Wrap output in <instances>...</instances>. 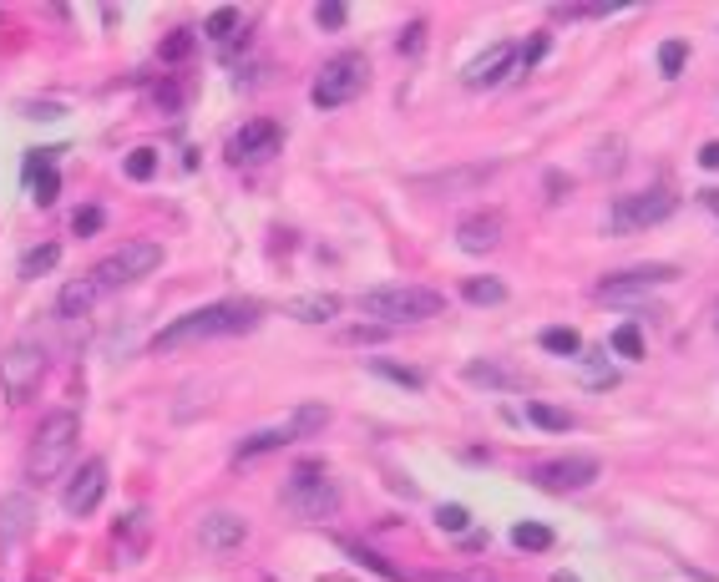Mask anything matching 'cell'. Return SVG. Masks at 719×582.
Wrapping results in <instances>:
<instances>
[{"label":"cell","mask_w":719,"mask_h":582,"mask_svg":"<svg viewBox=\"0 0 719 582\" xmlns=\"http://www.w3.org/2000/svg\"><path fill=\"white\" fill-rule=\"evenodd\" d=\"M259 319H264V304H259V299H218V304H203V309L173 319L168 329H157V335H152V355H173V350L198 345V340L249 335Z\"/></svg>","instance_id":"6da1fadb"},{"label":"cell","mask_w":719,"mask_h":582,"mask_svg":"<svg viewBox=\"0 0 719 582\" xmlns=\"http://www.w3.org/2000/svg\"><path fill=\"white\" fill-rule=\"evenodd\" d=\"M360 314H370V319L385 324V329H395V324H421V319L446 314V294H441V289H426V284H380V289H365V294H360Z\"/></svg>","instance_id":"7a4b0ae2"},{"label":"cell","mask_w":719,"mask_h":582,"mask_svg":"<svg viewBox=\"0 0 719 582\" xmlns=\"http://www.w3.org/2000/svg\"><path fill=\"white\" fill-rule=\"evenodd\" d=\"M76 436H82V421L76 410H51L46 421L36 426V441L26 451V476L36 486H51L56 476H66L71 456H76Z\"/></svg>","instance_id":"3957f363"},{"label":"cell","mask_w":719,"mask_h":582,"mask_svg":"<svg viewBox=\"0 0 719 582\" xmlns=\"http://www.w3.org/2000/svg\"><path fill=\"white\" fill-rule=\"evenodd\" d=\"M157 269H163V243H152V238H127V243L112 248L107 259L92 264V279H97L102 294H112V289L142 284V279L157 274Z\"/></svg>","instance_id":"277c9868"},{"label":"cell","mask_w":719,"mask_h":582,"mask_svg":"<svg viewBox=\"0 0 719 582\" xmlns=\"http://www.w3.org/2000/svg\"><path fill=\"white\" fill-rule=\"evenodd\" d=\"M284 507L304 522H319V517H335L340 512V486L330 481V471L319 461H299L284 481Z\"/></svg>","instance_id":"5b68a950"},{"label":"cell","mask_w":719,"mask_h":582,"mask_svg":"<svg viewBox=\"0 0 719 582\" xmlns=\"http://www.w3.org/2000/svg\"><path fill=\"white\" fill-rule=\"evenodd\" d=\"M365 81H370V61L360 51H340V56H330L325 66H319L314 87H309V102L319 112H335V107H345V102H355L365 92Z\"/></svg>","instance_id":"8992f818"},{"label":"cell","mask_w":719,"mask_h":582,"mask_svg":"<svg viewBox=\"0 0 719 582\" xmlns=\"http://www.w3.org/2000/svg\"><path fill=\"white\" fill-rule=\"evenodd\" d=\"M674 208H679V193H669V188L618 193V198H613V208H608V233H613V238L649 233V228H659L664 218H674Z\"/></svg>","instance_id":"52a82bcc"},{"label":"cell","mask_w":719,"mask_h":582,"mask_svg":"<svg viewBox=\"0 0 719 582\" xmlns=\"http://www.w3.org/2000/svg\"><path fill=\"white\" fill-rule=\"evenodd\" d=\"M46 380V345L41 340H16L6 355H0V395L11 405H26Z\"/></svg>","instance_id":"ba28073f"},{"label":"cell","mask_w":719,"mask_h":582,"mask_svg":"<svg viewBox=\"0 0 719 582\" xmlns=\"http://www.w3.org/2000/svg\"><path fill=\"white\" fill-rule=\"evenodd\" d=\"M527 476H532V486H542V491L568 496V491H588V486L603 476V466H598L593 456H552V461H537Z\"/></svg>","instance_id":"9c48e42d"},{"label":"cell","mask_w":719,"mask_h":582,"mask_svg":"<svg viewBox=\"0 0 719 582\" xmlns=\"http://www.w3.org/2000/svg\"><path fill=\"white\" fill-rule=\"evenodd\" d=\"M674 274H679L674 264H638V269L608 274V279L598 284V299H603V304H633V299H644V294L674 284Z\"/></svg>","instance_id":"30bf717a"},{"label":"cell","mask_w":719,"mask_h":582,"mask_svg":"<svg viewBox=\"0 0 719 582\" xmlns=\"http://www.w3.org/2000/svg\"><path fill=\"white\" fill-rule=\"evenodd\" d=\"M102 496H107V461L92 456V461L76 466V476L66 481V491H61V512H66V517H92V512L102 507Z\"/></svg>","instance_id":"8fae6325"},{"label":"cell","mask_w":719,"mask_h":582,"mask_svg":"<svg viewBox=\"0 0 719 582\" xmlns=\"http://www.w3.org/2000/svg\"><path fill=\"white\" fill-rule=\"evenodd\" d=\"M502 233H507V218H502L497 208L466 213V218L456 223V248H461V254H492V248L502 243Z\"/></svg>","instance_id":"7c38bea8"},{"label":"cell","mask_w":719,"mask_h":582,"mask_svg":"<svg viewBox=\"0 0 719 582\" xmlns=\"http://www.w3.org/2000/svg\"><path fill=\"white\" fill-rule=\"evenodd\" d=\"M269 152H279V122L254 117L228 137V162H264Z\"/></svg>","instance_id":"4fadbf2b"},{"label":"cell","mask_w":719,"mask_h":582,"mask_svg":"<svg viewBox=\"0 0 719 582\" xmlns=\"http://www.w3.org/2000/svg\"><path fill=\"white\" fill-rule=\"evenodd\" d=\"M249 542V522L238 517V512H208L203 522H198V547L203 552H238Z\"/></svg>","instance_id":"5bb4252c"},{"label":"cell","mask_w":719,"mask_h":582,"mask_svg":"<svg viewBox=\"0 0 719 582\" xmlns=\"http://www.w3.org/2000/svg\"><path fill=\"white\" fill-rule=\"evenodd\" d=\"M507 71H517V46H512V41H497V46H487L482 56L466 66L461 81H466L471 92H487V87H497V81H507Z\"/></svg>","instance_id":"9a60e30c"},{"label":"cell","mask_w":719,"mask_h":582,"mask_svg":"<svg viewBox=\"0 0 719 582\" xmlns=\"http://www.w3.org/2000/svg\"><path fill=\"white\" fill-rule=\"evenodd\" d=\"M36 532V502L26 491H11L0 496V547H16Z\"/></svg>","instance_id":"2e32d148"},{"label":"cell","mask_w":719,"mask_h":582,"mask_svg":"<svg viewBox=\"0 0 719 582\" xmlns=\"http://www.w3.org/2000/svg\"><path fill=\"white\" fill-rule=\"evenodd\" d=\"M487 178H497V162H471V168H451V173H431V178H416V188H431V193L451 198V193H466V188H482Z\"/></svg>","instance_id":"e0dca14e"},{"label":"cell","mask_w":719,"mask_h":582,"mask_svg":"<svg viewBox=\"0 0 719 582\" xmlns=\"http://www.w3.org/2000/svg\"><path fill=\"white\" fill-rule=\"evenodd\" d=\"M284 446H294V431H289V421H284V426H264V431L244 436V441L233 446V461H259V456H269V451H284Z\"/></svg>","instance_id":"ac0fdd59"},{"label":"cell","mask_w":719,"mask_h":582,"mask_svg":"<svg viewBox=\"0 0 719 582\" xmlns=\"http://www.w3.org/2000/svg\"><path fill=\"white\" fill-rule=\"evenodd\" d=\"M284 314L299 319V324H330L340 314V294H299V299L284 304Z\"/></svg>","instance_id":"d6986e66"},{"label":"cell","mask_w":719,"mask_h":582,"mask_svg":"<svg viewBox=\"0 0 719 582\" xmlns=\"http://www.w3.org/2000/svg\"><path fill=\"white\" fill-rule=\"evenodd\" d=\"M461 380H466V385H482V390H517V385H522V375L507 370V365H497V360H471V365H461Z\"/></svg>","instance_id":"ffe728a7"},{"label":"cell","mask_w":719,"mask_h":582,"mask_svg":"<svg viewBox=\"0 0 719 582\" xmlns=\"http://www.w3.org/2000/svg\"><path fill=\"white\" fill-rule=\"evenodd\" d=\"M102 299V289H97V279L92 274H82V279H71L61 294H56V314H66V319H76V314H92V304Z\"/></svg>","instance_id":"44dd1931"},{"label":"cell","mask_w":719,"mask_h":582,"mask_svg":"<svg viewBox=\"0 0 719 582\" xmlns=\"http://www.w3.org/2000/svg\"><path fill=\"white\" fill-rule=\"evenodd\" d=\"M537 345H542L547 355H568V360L583 355V335H578V329H568V324H547L542 335H537Z\"/></svg>","instance_id":"7402d4cb"},{"label":"cell","mask_w":719,"mask_h":582,"mask_svg":"<svg viewBox=\"0 0 719 582\" xmlns=\"http://www.w3.org/2000/svg\"><path fill=\"white\" fill-rule=\"evenodd\" d=\"M527 421L542 426V431H573L578 426V415L563 410V405H547V400H527Z\"/></svg>","instance_id":"603a6c76"},{"label":"cell","mask_w":719,"mask_h":582,"mask_svg":"<svg viewBox=\"0 0 719 582\" xmlns=\"http://www.w3.org/2000/svg\"><path fill=\"white\" fill-rule=\"evenodd\" d=\"M330 426V405H299L294 415H289V431H294V441H304V436H319Z\"/></svg>","instance_id":"cb8c5ba5"},{"label":"cell","mask_w":719,"mask_h":582,"mask_svg":"<svg viewBox=\"0 0 719 582\" xmlns=\"http://www.w3.org/2000/svg\"><path fill=\"white\" fill-rule=\"evenodd\" d=\"M461 299H466V304H507V284L492 279V274L466 279V284H461Z\"/></svg>","instance_id":"d4e9b609"},{"label":"cell","mask_w":719,"mask_h":582,"mask_svg":"<svg viewBox=\"0 0 719 582\" xmlns=\"http://www.w3.org/2000/svg\"><path fill=\"white\" fill-rule=\"evenodd\" d=\"M552 542H557V537H552L547 522H517V527H512V547H517V552H547Z\"/></svg>","instance_id":"484cf974"},{"label":"cell","mask_w":719,"mask_h":582,"mask_svg":"<svg viewBox=\"0 0 719 582\" xmlns=\"http://www.w3.org/2000/svg\"><path fill=\"white\" fill-rule=\"evenodd\" d=\"M608 350H613V355H623V360H644V329H638L633 319H628V324H618L613 335H608Z\"/></svg>","instance_id":"4316f807"},{"label":"cell","mask_w":719,"mask_h":582,"mask_svg":"<svg viewBox=\"0 0 719 582\" xmlns=\"http://www.w3.org/2000/svg\"><path fill=\"white\" fill-rule=\"evenodd\" d=\"M61 264V243H41V248H31V254L21 259V274L26 279H41V274H51Z\"/></svg>","instance_id":"83f0119b"},{"label":"cell","mask_w":719,"mask_h":582,"mask_svg":"<svg viewBox=\"0 0 719 582\" xmlns=\"http://www.w3.org/2000/svg\"><path fill=\"white\" fill-rule=\"evenodd\" d=\"M233 31H244V26H238V11H233V6H218V11L203 21V36H208V41H223V46H228Z\"/></svg>","instance_id":"f1b7e54d"},{"label":"cell","mask_w":719,"mask_h":582,"mask_svg":"<svg viewBox=\"0 0 719 582\" xmlns=\"http://www.w3.org/2000/svg\"><path fill=\"white\" fill-rule=\"evenodd\" d=\"M380 380H395V385H406V390H426V375L421 370H411V365H395V360H375L370 365Z\"/></svg>","instance_id":"f546056e"},{"label":"cell","mask_w":719,"mask_h":582,"mask_svg":"<svg viewBox=\"0 0 719 582\" xmlns=\"http://www.w3.org/2000/svg\"><path fill=\"white\" fill-rule=\"evenodd\" d=\"M193 46H198V31H188V26H183V31H173L163 46H157V56H163L168 66H178V61H188V56H193Z\"/></svg>","instance_id":"4dcf8cb0"},{"label":"cell","mask_w":719,"mask_h":582,"mask_svg":"<svg viewBox=\"0 0 719 582\" xmlns=\"http://www.w3.org/2000/svg\"><path fill=\"white\" fill-rule=\"evenodd\" d=\"M122 173H127L132 183H147V178L157 173V152H152V147H132L127 162H122Z\"/></svg>","instance_id":"1f68e13d"},{"label":"cell","mask_w":719,"mask_h":582,"mask_svg":"<svg viewBox=\"0 0 719 582\" xmlns=\"http://www.w3.org/2000/svg\"><path fill=\"white\" fill-rule=\"evenodd\" d=\"M684 61H689V46H684V41H664V46H659V76H679Z\"/></svg>","instance_id":"d6a6232c"},{"label":"cell","mask_w":719,"mask_h":582,"mask_svg":"<svg viewBox=\"0 0 719 582\" xmlns=\"http://www.w3.org/2000/svg\"><path fill=\"white\" fill-rule=\"evenodd\" d=\"M345 21H350V11L340 6V0H325V6H314V26H319V31H345Z\"/></svg>","instance_id":"836d02e7"},{"label":"cell","mask_w":719,"mask_h":582,"mask_svg":"<svg viewBox=\"0 0 719 582\" xmlns=\"http://www.w3.org/2000/svg\"><path fill=\"white\" fill-rule=\"evenodd\" d=\"M56 193H61V178H56V168L31 178V198H36V208H51V203H56Z\"/></svg>","instance_id":"e575fe53"},{"label":"cell","mask_w":719,"mask_h":582,"mask_svg":"<svg viewBox=\"0 0 719 582\" xmlns=\"http://www.w3.org/2000/svg\"><path fill=\"white\" fill-rule=\"evenodd\" d=\"M102 223H107V218H102V208H76V213H71V233H76V238L102 233Z\"/></svg>","instance_id":"d590c367"},{"label":"cell","mask_w":719,"mask_h":582,"mask_svg":"<svg viewBox=\"0 0 719 582\" xmlns=\"http://www.w3.org/2000/svg\"><path fill=\"white\" fill-rule=\"evenodd\" d=\"M421 46H426V21H411L401 36H395V51L401 56H421Z\"/></svg>","instance_id":"8d00e7d4"},{"label":"cell","mask_w":719,"mask_h":582,"mask_svg":"<svg viewBox=\"0 0 719 582\" xmlns=\"http://www.w3.org/2000/svg\"><path fill=\"white\" fill-rule=\"evenodd\" d=\"M466 522H471V512H466L461 502H446V507L436 512V527H441V532H466Z\"/></svg>","instance_id":"74e56055"},{"label":"cell","mask_w":719,"mask_h":582,"mask_svg":"<svg viewBox=\"0 0 719 582\" xmlns=\"http://www.w3.org/2000/svg\"><path fill=\"white\" fill-rule=\"evenodd\" d=\"M618 147H623L618 137L598 142V157H593V168H598V173H618V162H623V157H618Z\"/></svg>","instance_id":"f35d334b"},{"label":"cell","mask_w":719,"mask_h":582,"mask_svg":"<svg viewBox=\"0 0 719 582\" xmlns=\"http://www.w3.org/2000/svg\"><path fill=\"white\" fill-rule=\"evenodd\" d=\"M385 335H390L385 324H355V329H350L345 340H350V345H375V340H385Z\"/></svg>","instance_id":"ab89813d"},{"label":"cell","mask_w":719,"mask_h":582,"mask_svg":"<svg viewBox=\"0 0 719 582\" xmlns=\"http://www.w3.org/2000/svg\"><path fill=\"white\" fill-rule=\"evenodd\" d=\"M542 56H547V36H532V41H527V51H522V61H517V71H532Z\"/></svg>","instance_id":"60d3db41"},{"label":"cell","mask_w":719,"mask_h":582,"mask_svg":"<svg viewBox=\"0 0 719 582\" xmlns=\"http://www.w3.org/2000/svg\"><path fill=\"white\" fill-rule=\"evenodd\" d=\"M573 193V178L568 173H547V198L557 203V198H568Z\"/></svg>","instance_id":"b9f144b4"},{"label":"cell","mask_w":719,"mask_h":582,"mask_svg":"<svg viewBox=\"0 0 719 582\" xmlns=\"http://www.w3.org/2000/svg\"><path fill=\"white\" fill-rule=\"evenodd\" d=\"M26 117H41V122H56V117H61V107H56V102H31V107H26Z\"/></svg>","instance_id":"7bdbcfd3"},{"label":"cell","mask_w":719,"mask_h":582,"mask_svg":"<svg viewBox=\"0 0 719 582\" xmlns=\"http://www.w3.org/2000/svg\"><path fill=\"white\" fill-rule=\"evenodd\" d=\"M699 168L719 173V142H704V147H699Z\"/></svg>","instance_id":"ee69618b"},{"label":"cell","mask_w":719,"mask_h":582,"mask_svg":"<svg viewBox=\"0 0 719 582\" xmlns=\"http://www.w3.org/2000/svg\"><path fill=\"white\" fill-rule=\"evenodd\" d=\"M699 203H704L709 213H719V188H704V193H699Z\"/></svg>","instance_id":"f6af8a7d"},{"label":"cell","mask_w":719,"mask_h":582,"mask_svg":"<svg viewBox=\"0 0 719 582\" xmlns=\"http://www.w3.org/2000/svg\"><path fill=\"white\" fill-rule=\"evenodd\" d=\"M411 582H466V577H426V572H421V577H411Z\"/></svg>","instance_id":"bcb514c9"},{"label":"cell","mask_w":719,"mask_h":582,"mask_svg":"<svg viewBox=\"0 0 719 582\" xmlns=\"http://www.w3.org/2000/svg\"><path fill=\"white\" fill-rule=\"evenodd\" d=\"M552 582H578V572H552Z\"/></svg>","instance_id":"7dc6e473"},{"label":"cell","mask_w":719,"mask_h":582,"mask_svg":"<svg viewBox=\"0 0 719 582\" xmlns=\"http://www.w3.org/2000/svg\"><path fill=\"white\" fill-rule=\"evenodd\" d=\"M714 324H719V309H714Z\"/></svg>","instance_id":"c3c4849f"},{"label":"cell","mask_w":719,"mask_h":582,"mask_svg":"<svg viewBox=\"0 0 719 582\" xmlns=\"http://www.w3.org/2000/svg\"><path fill=\"white\" fill-rule=\"evenodd\" d=\"M269 582H274V577H269Z\"/></svg>","instance_id":"681fc988"}]
</instances>
